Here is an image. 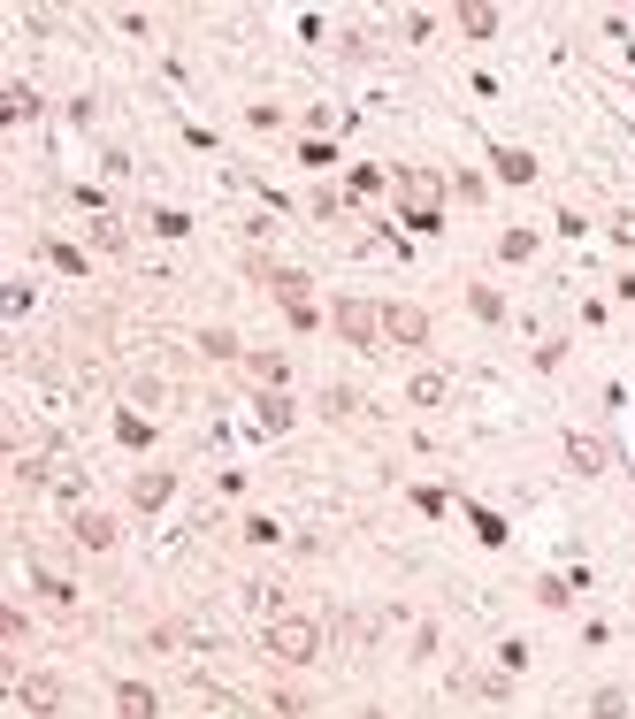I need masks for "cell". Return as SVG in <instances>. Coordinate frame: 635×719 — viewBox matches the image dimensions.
Listing matches in <instances>:
<instances>
[{
  "label": "cell",
  "mask_w": 635,
  "mask_h": 719,
  "mask_svg": "<svg viewBox=\"0 0 635 719\" xmlns=\"http://www.w3.org/2000/svg\"><path fill=\"white\" fill-rule=\"evenodd\" d=\"M268 658H284V666L322 658V628H314V620H299V612H284V620L268 628Z\"/></svg>",
  "instance_id": "6da1fadb"
},
{
  "label": "cell",
  "mask_w": 635,
  "mask_h": 719,
  "mask_svg": "<svg viewBox=\"0 0 635 719\" xmlns=\"http://www.w3.org/2000/svg\"><path fill=\"white\" fill-rule=\"evenodd\" d=\"M16 697H23V712H62V681H54V674H23L16 681Z\"/></svg>",
  "instance_id": "7a4b0ae2"
},
{
  "label": "cell",
  "mask_w": 635,
  "mask_h": 719,
  "mask_svg": "<svg viewBox=\"0 0 635 719\" xmlns=\"http://www.w3.org/2000/svg\"><path fill=\"white\" fill-rule=\"evenodd\" d=\"M383 329H391L398 345H421V337H429V314H421V306H383Z\"/></svg>",
  "instance_id": "3957f363"
},
{
  "label": "cell",
  "mask_w": 635,
  "mask_h": 719,
  "mask_svg": "<svg viewBox=\"0 0 635 719\" xmlns=\"http://www.w3.org/2000/svg\"><path fill=\"white\" fill-rule=\"evenodd\" d=\"M337 329H345L352 345H368V337H375V329H383V322H375V306H360V299H345V306H337Z\"/></svg>",
  "instance_id": "277c9868"
},
{
  "label": "cell",
  "mask_w": 635,
  "mask_h": 719,
  "mask_svg": "<svg viewBox=\"0 0 635 719\" xmlns=\"http://www.w3.org/2000/svg\"><path fill=\"white\" fill-rule=\"evenodd\" d=\"M77 544H85V551H108V544H115V521H108V513H77Z\"/></svg>",
  "instance_id": "5b68a950"
},
{
  "label": "cell",
  "mask_w": 635,
  "mask_h": 719,
  "mask_svg": "<svg viewBox=\"0 0 635 719\" xmlns=\"http://www.w3.org/2000/svg\"><path fill=\"white\" fill-rule=\"evenodd\" d=\"M567 459L582 475H605V444H597V436H567Z\"/></svg>",
  "instance_id": "8992f818"
},
{
  "label": "cell",
  "mask_w": 635,
  "mask_h": 719,
  "mask_svg": "<svg viewBox=\"0 0 635 719\" xmlns=\"http://www.w3.org/2000/svg\"><path fill=\"white\" fill-rule=\"evenodd\" d=\"M115 712H123V719H154V689L123 681V689H115Z\"/></svg>",
  "instance_id": "52a82bcc"
},
{
  "label": "cell",
  "mask_w": 635,
  "mask_h": 719,
  "mask_svg": "<svg viewBox=\"0 0 635 719\" xmlns=\"http://www.w3.org/2000/svg\"><path fill=\"white\" fill-rule=\"evenodd\" d=\"M169 490H176L169 475H138V482H131V498L146 505V513H154V505H169Z\"/></svg>",
  "instance_id": "ba28073f"
},
{
  "label": "cell",
  "mask_w": 635,
  "mask_h": 719,
  "mask_svg": "<svg viewBox=\"0 0 635 719\" xmlns=\"http://www.w3.org/2000/svg\"><path fill=\"white\" fill-rule=\"evenodd\" d=\"M414 406H444V375H437V368L414 375Z\"/></svg>",
  "instance_id": "9c48e42d"
},
{
  "label": "cell",
  "mask_w": 635,
  "mask_h": 719,
  "mask_svg": "<svg viewBox=\"0 0 635 719\" xmlns=\"http://www.w3.org/2000/svg\"><path fill=\"white\" fill-rule=\"evenodd\" d=\"M261 429H291V398H276V391L261 398Z\"/></svg>",
  "instance_id": "30bf717a"
},
{
  "label": "cell",
  "mask_w": 635,
  "mask_h": 719,
  "mask_svg": "<svg viewBox=\"0 0 635 719\" xmlns=\"http://www.w3.org/2000/svg\"><path fill=\"white\" fill-rule=\"evenodd\" d=\"M590 712H597V719H628V697H620V689H597Z\"/></svg>",
  "instance_id": "8fae6325"
},
{
  "label": "cell",
  "mask_w": 635,
  "mask_h": 719,
  "mask_svg": "<svg viewBox=\"0 0 635 719\" xmlns=\"http://www.w3.org/2000/svg\"><path fill=\"white\" fill-rule=\"evenodd\" d=\"M460 23L475 31V39H490V31H498V8H460Z\"/></svg>",
  "instance_id": "7c38bea8"
},
{
  "label": "cell",
  "mask_w": 635,
  "mask_h": 719,
  "mask_svg": "<svg viewBox=\"0 0 635 719\" xmlns=\"http://www.w3.org/2000/svg\"><path fill=\"white\" fill-rule=\"evenodd\" d=\"M498 169L513 176V184H528V176H536V161H528V153H498Z\"/></svg>",
  "instance_id": "4fadbf2b"
}]
</instances>
